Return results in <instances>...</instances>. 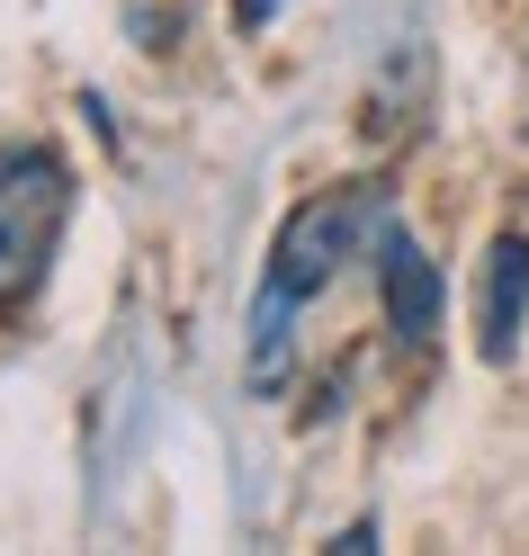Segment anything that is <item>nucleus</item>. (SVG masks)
Returning a JSON list of instances; mask_svg holds the SVG:
<instances>
[{
  "label": "nucleus",
  "mask_w": 529,
  "mask_h": 556,
  "mask_svg": "<svg viewBox=\"0 0 529 556\" xmlns=\"http://www.w3.org/2000/svg\"><path fill=\"white\" fill-rule=\"evenodd\" d=\"M377 233H386V198L377 189H332V198H314V206H297V216L278 225V252H269L261 305H252V387H278V377H288V324Z\"/></svg>",
  "instance_id": "f257e3e1"
},
{
  "label": "nucleus",
  "mask_w": 529,
  "mask_h": 556,
  "mask_svg": "<svg viewBox=\"0 0 529 556\" xmlns=\"http://www.w3.org/2000/svg\"><path fill=\"white\" fill-rule=\"evenodd\" d=\"M63 216H73V170L46 144H0V305L37 296Z\"/></svg>",
  "instance_id": "f03ea898"
},
{
  "label": "nucleus",
  "mask_w": 529,
  "mask_h": 556,
  "mask_svg": "<svg viewBox=\"0 0 529 556\" xmlns=\"http://www.w3.org/2000/svg\"><path fill=\"white\" fill-rule=\"evenodd\" d=\"M377 288H386V332L395 341H431V315H440V269L421 261V242L386 216L377 233Z\"/></svg>",
  "instance_id": "7ed1b4c3"
},
{
  "label": "nucleus",
  "mask_w": 529,
  "mask_h": 556,
  "mask_svg": "<svg viewBox=\"0 0 529 556\" xmlns=\"http://www.w3.org/2000/svg\"><path fill=\"white\" fill-rule=\"evenodd\" d=\"M520 315H529V233H493V252H484V288H476V351H484L493 368L512 359Z\"/></svg>",
  "instance_id": "20e7f679"
},
{
  "label": "nucleus",
  "mask_w": 529,
  "mask_h": 556,
  "mask_svg": "<svg viewBox=\"0 0 529 556\" xmlns=\"http://www.w3.org/2000/svg\"><path fill=\"white\" fill-rule=\"evenodd\" d=\"M278 18V0H234V27H269Z\"/></svg>",
  "instance_id": "39448f33"
}]
</instances>
